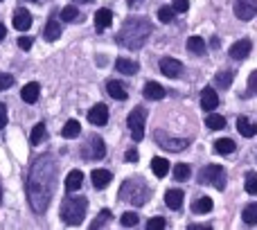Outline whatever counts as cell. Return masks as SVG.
Wrapping results in <instances>:
<instances>
[{"mask_svg": "<svg viewBox=\"0 0 257 230\" xmlns=\"http://www.w3.org/2000/svg\"><path fill=\"white\" fill-rule=\"evenodd\" d=\"M59 165L52 158V154H43L32 163L27 172V199L34 214H45L52 201L54 187H57Z\"/></svg>", "mask_w": 257, "mask_h": 230, "instance_id": "1", "label": "cell"}, {"mask_svg": "<svg viewBox=\"0 0 257 230\" xmlns=\"http://www.w3.org/2000/svg\"><path fill=\"white\" fill-rule=\"evenodd\" d=\"M151 32H154V27L147 18H128L120 27L115 41L117 45H124L126 50H140L151 36Z\"/></svg>", "mask_w": 257, "mask_h": 230, "instance_id": "2", "label": "cell"}, {"mask_svg": "<svg viewBox=\"0 0 257 230\" xmlns=\"http://www.w3.org/2000/svg\"><path fill=\"white\" fill-rule=\"evenodd\" d=\"M149 196H151V190L145 183V178H138V176L126 178L120 187V201H126V203L138 205V208L145 205L147 201H149Z\"/></svg>", "mask_w": 257, "mask_h": 230, "instance_id": "3", "label": "cell"}, {"mask_svg": "<svg viewBox=\"0 0 257 230\" xmlns=\"http://www.w3.org/2000/svg\"><path fill=\"white\" fill-rule=\"evenodd\" d=\"M88 210V199L86 196H68L61 203V221L66 226H81Z\"/></svg>", "mask_w": 257, "mask_h": 230, "instance_id": "4", "label": "cell"}, {"mask_svg": "<svg viewBox=\"0 0 257 230\" xmlns=\"http://www.w3.org/2000/svg\"><path fill=\"white\" fill-rule=\"evenodd\" d=\"M196 181H199L201 185H214L217 190H223V187H226V169H223L221 165H205L199 172Z\"/></svg>", "mask_w": 257, "mask_h": 230, "instance_id": "5", "label": "cell"}, {"mask_svg": "<svg viewBox=\"0 0 257 230\" xmlns=\"http://www.w3.org/2000/svg\"><path fill=\"white\" fill-rule=\"evenodd\" d=\"M145 120H147V108L142 106H136L126 118V127L131 131V138L133 142H140L145 138Z\"/></svg>", "mask_w": 257, "mask_h": 230, "instance_id": "6", "label": "cell"}, {"mask_svg": "<svg viewBox=\"0 0 257 230\" xmlns=\"http://www.w3.org/2000/svg\"><path fill=\"white\" fill-rule=\"evenodd\" d=\"M104 156H106V145H104V140L97 136V133L88 136V140L81 145V158L84 160H102Z\"/></svg>", "mask_w": 257, "mask_h": 230, "instance_id": "7", "label": "cell"}, {"mask_svg": "<svg viewBox=\"0 0 257 230\" xmlns=\"http://www.w3.org/2000/svg\"><path fill=\"white\" fill-rule=\"evenodd\" d=\"M154 140L167 151H183V149L190 147V140H187V138H172V136H167L165 131H156Z\"/></svg>", "mask_w": 257, "mask_h": 230, "instance_id": "8", "label": "cell"}, {"mask_svg": "<svg viewBox=\"0 0 257 230\" xmlns=\"http://www.w3.org/2000/svg\"><path fill=\"white\" fill-rule=\"evenodd\" d=\"M257 14V0H235V16L239 21H250Z\"/></svg>", "mask_w": 257, "mask_h": 230, "instance_id": "9", "label": "cell"}, {"mask_svg": "<svg viewBox=\"0 0 257 230\" xmlns=\"http://www.w3.org/2000/svg\"><path fill=\"white\" fill-rule=\"evenodd\" d=\"M160 72L169 79H176L178 75L183 72V63L178 59H172V57H163L160 59Z\"/></svg>", "mask_w": 257, "mask_h": 230, "instance_id": "10", "label": "cell"}, {"mask_svg": "<svg viewBox=\"0 0 257 230\" xmlns=\"http://www.w3.org/2000/svg\"><path fill=\"white\" fill-rule=\"evenodd\" d=\"M88 122L95 124V127H104L108 122V108L106 104H95L88 111Z\"/></svg>", "mask_w": 257, "mask_h": 230, "instance_id": "11", "label": "cell"}, {"mask_svg": "<svg viewBox=\"0 0 257 230\" xmlns=\"http://www.w3.org/2000/svg\"><path fill=\"white\" fill-rule=\"evenodd\" d=\"M217 106H219V95H217V90H212L210 86H205L203 93H201V108H203V111H208V113H212Z\"/></svg>", "mask_w": 257, "mask_h": 230, "instance_id": "12", "label": "cell"}, {"mask_svg": "<svg viewBox=\"0 0 257 230\" xmlns=\"http://www.w3.org/2000/svg\"><path fill=\"white\" fill-rule=\"evenodd\" d=\"M14 27H16L18 32H27L32 27V14L27 12L25 7H18L16 12H14Z\"/></svg>", "mask_w": 257, "mask_h": 230, "instance_id": "13", "label": "cell"}, {"mask_svg": "<svg viewBox=\"0 0 257 230\" xmlns=\"http://www.w3.org/2000/svg\"><path fill=\"white\" fill-rule=\"evenodd\" d=\"M250 50H253V43H250L248 39H241V41H237V43L230 45V57L237 59V61H241V59H246L250 54Z\"/></svg>", "mask_w": 257, "mask_h": 230, "instance_id": "14", "label": "cell"}, {"mask_svg": "<svg viewBox=\"0 0 257 230\" xmlns=\"http://www.w3.org/2000/svg\"><path fill=\"white\" fill-rule=\"evenodd\" d=\"M90 181H93L95 190H104V187H108V183L113 181V174L108 172V169H93V172H90Z\"/></svg>", "mask_w": 257, "mask_h": 230, "instance_id": "15", "label": "cell"}, {"mask_svg": "<svg viewBox=\"0 0 257 230\" xmlns=\"http://www.w3.org/2000/svg\"><path fill=\"white\" fill-rule=\"evenodd\" d=\"M111 23H113V12L111 9H106V7L97 9V14H95V30L104 32L106 27H111Z\"/></svg>", "mask_w": 257, "mask_h": 230, "instance_id": "16", "label": "cell"}, {"mask_svg": "<svg viewBox=\"0 0 257 230\" xmlns=\"http://www.w3.org/2000/svg\"><path fill=\"white\" fill-rule=\"evenodd\" d=\"M41 95V84L39 81H30V84H25V88L21 90V97L25 104H34L36 99H39Z\"/></svg>", "mask_w": 257, "mask_h": 230, "instance_id": "17", "label": "cell"}, {"mask_svg": "<svg viewBox=\"0 0 257 230\" xmlns=\"http://www.w3.org/2000/svg\"><path fill=\"white\" fill-rule=\"evenodd\" d=\"M237 131L244 138H253V136H257V124L250 122L246 115H239V118H237Z\"/></svg>", "mask_w": 257, "mask_h": 230, "instance_id": "18", "label": "cell"}, {"mask_svg": "<svg viewBox=\"0 0 257 230\" xmlns=\"http://www.w3.org/2000/svg\"><path fill=\"white\" fill-rule=\"evenodd\" d=\"M142 95H145L147 99H151V102H158V99L165 97V88L160 84H156V81H147Z\"/></svg>", "mask_w": 257, "mask_h": 230, "instance_id": "19", "label": "cell"}, {"mask_svg": "<svg viewBox=\"0 0 257 230\" xmlns=\"http://www.w3.org/2000/svg\"><path fill=\"white\" fill-rule=\"evenodd\" d=\"M183 199H185V194H183L181 190H167L165 192V203H167L169 210H181Z\"/></svg>", "mask_w": 257, "mask_h": 230, "instance_id": "20", "label": "cell"}, {"mask_svg": "<svg viewBox=\"0 0 257 230\" xmlns=\"http://www.w3.org/2000/svg\"><path fill=\"white\" fill-rule=\"evenodd\" d=\"M106 93L111 95L113 99H117V102H122V99H126L128 97V93H126V88L120 84L117 79H111V81H106Z\"/></svg>", "mask_w": 257, "mask_h": 230, "instance_id": "21", "label": "cell"}, {"mask_svg": "<svg viewBox=\"0 0 257 230\" xmlns=\"http://www.w3.org/2000/svg\"><path fill=\"white\" fill-rule=\"evenodd\" d=\"M43 36L48 41H57L59 36H61V23L57 21V18L50 16L48 23H45V30H43Z\"/></svg>", "mask_w": 257, "mask_h": 230, "instance_id": "22", "label": "cell"}, {"mask_svg": "<svg viewBox=\"0 0 257 230\" xmlns=\"http://www.w3.org/2000/svg\"><path fill=\"white\" fill-rule=\"evenodd\" d=\"M115 70L122 72V75H136V72L140 70V66H138V61H131V59L120 57L115 61Z\"/></svg>", "mask_w": 257, "mask_h": 230, "instance_id": "23", "label": "cell"}, {"mask_svg": "<svg viewBox=\"0 0 257 230\" xmlns=\"http://www.w3.org/2000/svg\"><path fill=\"white\" fill-rule=\"evenodd\" d=\"M81 183H84V174H81L79 169H72V172L68 174V178H66V190H68V192L79 190Z\"/></svg>", "mask_w": 257, "mask_h": 230, "instance_id": "24", "label": "cell"}, {"mask_svg": "<svg viewBox=\"0 0 257 230\" xmlns=\"http://www.w3.org/2000/svg\"><path fill=\"white\" fill-rule=\"evenodd\" d=\"M212 210V199L210 196H199V199L192 203V212L194 214H208Z\"/></svg>", "mask_w": 257, "mask_h": 230, "instance_id": "25", "label": "cell"}, {"mask_svg": "<svg viewBox=\"0 0 257 230\" xmlns=\"http://www.w3.org/2000/svg\"><path fill=\"white\" fill-rule=\"evenodd\" d=\"M79 133H81V127H79L77 120H68V122L63 124V129H61V136L68 138V140H70V138H77Z\"/></svg>", "mask_w": 257, "mask_h": 230, "instance_id": "26", "label": "cell"}, {"mask_svg": "<svg viewBox=\"0 0 257 230\" xmlns=\"http://www.w3.org/2000/svg\"><path fill=\"white\" fill-rule=\"evenodd\" d=\"M232 79H235V72L232 70H219L217 77H214V84H217L219 88H228V86L232 84Z\"/></svg>", "mask_w": 257, "mask_h": 230, "instance_id": "27", "label": "cell"}, {"mask_svg": "<svg viewBox=\"0 0 257 230\" xmlns=\"http://www.w3.org/2000/svg\"><path fill=\"white\" fill-rule=\"evenodd\" d=\"M205 127H210L212 131H219V129H226V118L219 113H210L205 118Z\"/></svg>", "mask_w": 257, "mask_h": 230, "instance_id": "28", "label": "cell"}, {"mask_svg": "<svg viewBox=\"0 0 257 230\" xmlns=\"http://www.w3.org/2000/svg\"><path fill=\"white\" fill-rule=\"evenodd\" d=\"M187 50L192 54H205V41L201 36H190L187 39Z\"/></svg>", "mask_w": 257, "mask_h": 230, "instance_id": "29", "label": "cell"}, {"mask_svg": "<svg viewBox=\"0 0 257 230\" xmlns=\"http://www.w3.org/2000/svg\"><path fill=\"white\" fill-rule=\"evenodd\" d=\"M235 149H237V145L230 138H221V140L214 142V151H217V154H232Z\"/></svg>", "mask_w": 257, "mask_h": 230, "instance_id": "30", "label": "cell"}, {"mask_svg": "<svg viewBox=\"0 0 257 230\" xmlns=\"http://www.w3.org/2000/svg\"><path fill=\"white\" fill-rule=\"evenodd\" d=\"M61 18L66 23H77V21H81V14H79V9H77L75 5H68V7L61 9Z\"/></svg>", "mask_w": 257, "mask_h": 230, "instance_id": "31", "label": "cell"}, {"mask_svg": "<svg viewBox=\"0 0 257 230\" xmlns=\"http://www.w3.org/2000/svg\"><path fill=\"white\" fill-rule=\"evenodd\" d=\"M151 169H154V174L158 178H163V176H167V172H169V163L165 158H154L151 160Z\"/></svg>", "mask_w": 257, "mask_h": 230, "instance_id": "32", "label": "cell"}, {"mask_svg": "<svg viewBox=\"0 0 257 230\" xmlns=\"http://www.w3.org/2000/svg\"><path fill=\"white\" fill-rule=\"evenodd\" d=\"M45 133H48L45 122H39L34 129H32V133H30V145H39V142L45 138Z\"/></svg>", "mask_w": 257, "mask_h": 230, "instance_id": "33", "label": "cell"}, {"mask_svg": "<svg viewBox=\"0 0 257 230\" xmlns=\"http://www.w3.org/2000/svg\"><path fill=\"white\" fill-rule=\"evenodd\" d=\"M111 217H113V214H111V210H102V212H99L97 214V219H95V221H90V228H93V230H97V228H104V226H108V221H111Z\"/></svg>", "mask_w": 257, "mask_h": 230, "instance_id": "34", "label": "cell"}, {"mask_svg": "<svg viewBox=\"0 0 257 230\" xmlns=\"http://www.w3.org/2000/svg\"><path fill=\"white\" fill-rule=\"evenodd\" d=\"M241 217H244V221L248 223V226H257V203L246 205L244 212H241Z\"/></svg>", "mask_w": 257, "mask_h": 230, "instance_id": "35", "label": "cell"}, {"mask_svg": "<svg viewBox=\"0 0 257 230\" xmlns=\"http://www.w3.org/2000/svg\"><path fill=\"white\" fill-rule=\"evenodd\" d=\"M190 174H192V169H190V165H185V163H178L176 167H174V178H176V181H187Z\"/></svg>", "mask_w": 257, "mask_h": 230, "instance_id": "36", "label": "cell"}, {"mask_svg": "<svg viewBox=\"0 0 257 230\" xmlns=\"http://www.w3.org/2000/svg\"><path fill=\"white\" fill-rule=\"evenodd\" d=\"M244 187L250 196L257 194V172H248L246 174V181H244Z\"/></svg>", "mask_w": 257, "mask_h": 230, "instance_id": "37", "label": "cell"}, {"mask_svg": "<svg viewBox=\"0 0 257 230\" xmlns=\"http://www.w3.org/2000/svg\"><path fill=\"white\" fill-rule=\"evenodd\" d=\"M120 223H122L124 228H136L138 223H140V217H138L136 212H124V214L120 217Z\"/></svg>", "mask_w": 257, "mask_h": 230, "instance_id": "38", "label": "cell"}, {"mask_svg": "<svg viewBox=\"0 0 257 230\" xmlns=\"http://www.w3.org/2000/svg\"><path fill=\"white\" fill-rule=\"evenodd\" d=\"M174 16H176V9H174V7H160V9H158L160 23H172Z\"/></svg>", "mask_w": 257, "mask_h": 230, "instance_id": "39", "label": "cell"}, {"mask_svg": "<svg viewBox=\"0 0 257 230\" xmlns=\"http://www.w3.org/2000/svg\"><path fill=\"white\" fill-rule=\"evenodd\" d=\"M165 226H167V221H165L163 217H154L147 221V230H163Z\"/></svg>", "mask_w": 257, "mask_h": 230, "instance_id": "40", "label": "cell"}, {"mask_svg": "<svg viewBox=\"0 0 257 230\" xmlns=\"http://www.w3.org/2000/svg\"><path fill=\"white\" fill-rule=\"evenodd\" d=\"M14 86V75L9 72H0V90H7Z\"/></svg>", "mask_w": 257, "mask_h": 230, "instance_id": "41", "label": "cell"}, {"mask_svg": "<svg viewBox=\"0 0 257 230\" xmlns=\"http://www.w3.org/2000/svg\"><path fill=\"white\" fill-rule=\"evenodd\" d=\"M172 7L176 9V14H183V12H187V9H190V0H174Z\"/></svg>", "mask_w": 257, "mask_h": 230, "instance_id": "42", "label": "cell"}, {"mask_svg": "<svg viewBox=\"0 0 257 230\" xmlns=\"http://www.w3.org/2000/svg\"><path fill=\"white\" fill-rule=\"evenodd\" d=\"M248 90L253 95H257V70L250 72V77H248Z\"/></svg>", "mask_w": 257, "mask_h": 230, "instance_id": "43", "label": "cell"}, {"mask_svg": "<svg viewBox=\"0 0 257 230\" xmlns=\"http://www.w3.org/2000/svg\"><path fill=\"white\" fill-rule=\"evenodd\" d=\"M7 127V106L5 104H0V131Z\"/></svg>", "mask_w": 257, "mask_h": 230, "instance_id": "44", "label": "cell"}, {"mask_svg": "<svg viewBox=\"0 0 257 230\" xmlns=\"http://www.w3.org/2000/svg\"><path fill=\"white\" fill-rule=\"evenodd\" d=\"M18 48H21V50H30L32 48V39H30V36H21V39H18Z\"/></svg>", "mask_w": 257, "mask_h": 230, "instance_id": "45", "label": "cell"}, {"mask_svg": "<svg viewBox=\"0 0 257 230\" xmlns=\"http://www.w3.org/2000/svg\"><path fill=\"white\" fill-rule=\"evenodd\" d=\"M124 160H126V163H136V160H138V149H128L124 154Z\"/></svg>", "mask_w": 257, "mask_h": 230, "instance_id": "46", "label": "cell"}, {"mask_svg": "<svg viewBox=\"0 0 257 230\" xmlns=\"http://www.w3.org/2000/svg\"><path fill=\"white\" fill-rule=\"evenodd\" d=\"M190 230H210L212 226H210V223H192V226H187Z\"/></svg>", "mask_w": 257, "mask_h": 230, "instance_id": "47", "label": "cell"}, {"mask_svg": "<svg viewBox=\"0 0 257 230\" xmlns=\"http://www.w3.org/2000/svg\"><path fill=\"white\" fill-rule=\"evenodd\" d=\"M5 36H7V30H5V25L0 23V41H5Z\"/></svg>", "mask_w": 257, "mask_h": 230, "instance_id": "48", "label": "cell"}, {"mask_svg": "<svg viewBox=\"0 0 257 230\" xmlns=\"http://www.w3.org/2000/svg\"><path fill=\"white\" fill-rule=\"evenodd\" d=\"M140 5V0H128V7H138Z\"/></svg>", "mask_w": 257, "mask_h": 230, "instance_id": "49", "label": "cell"}, {"mask_svg": "<svg viewBox=\"0 0 257 230\" xmlns=\"http://www.w3.org/2000/svg\"><path fill=\"white\" fill-rule=\"evenodd\" d=\"M75 3H79V5H90V3H95V0H75Z\"/></svg>", "mask_w": 257, "mask_h": 230, "instance_id": "50", "label": "cell"}, {"mask_svg": "<svg viewBox=\"0 0 257 230\" xmlns=\"http://www.w3.org/2000/svg\"><path fill=\"white\" fill-rule=\"evenodd\" d=\"M0 199H3V187H0Z\"/></svg>", "mask_w": 257, "mask_h": 230, "instance_id": "51", "label": "cell"}]
</instances>
